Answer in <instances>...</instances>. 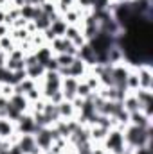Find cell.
<instances>
[{
  "mask_svg": "<svg viewBox=\"0 0 153 154\" xmlns=\"http://www.w3.org/2000/svg\"><path fill=\"white\" fill-rule=\"evenodd\" d=\"M103 149L110 154H124L126 152V142H124V134L122 129H110L106 138L103 140Z\"/></svg>",
  "mask_w": 153,
  "mask_h": 154,
  "instance_id": "1",
  "label": "cell"
},
{
  "mask_svg": "<svg viewBox=\"0 0 153 154\" xmlns=\"http://www.w3.org/2000/svg\"><path fill=\"white\" fill-rule=\"evenodd\" d=\"M135 70H137V75H139V88L151 91V88H153L151 63H142V65L135 66Z\"/></svg>",
  "mask_w": 153,
  "mask_h": 154,
  "instance_id": "2",
  "label": "cell"
},
{
  "mask_svg": "<svg viewBox=\"0 0 153 154\" xmlns=\"http://www.w3.org/2000/svg\"><path fill=\"white\" fill-rule=\"evenodd\" d=\"M79 79L76 77H63L61 79V93L65 97V100H74L76 99V88Z\"/></svg>",
  "mask_w": 153,
  "mask_h": 154,
  "instance_id": "3",
  "label": "cell"
},
{
  "mask_svg": "<svg viewBox=\"0 0 153 154\" xmlns=\"http://www.w3.org/2000/svg\"><path fill=\"white\" fill-rule=\"evenodd\" d=\"M58 111H60V118H63V120H76L77 115H79L76 111V108L72 106L70 100L60 102V104H58Z\"/></svg>",
  "mask_w": 153,
  "mask_h": 154,
  "instance_id": "4",
  "label": "cell"
},
{
  "mask_svg": "<svg viewBox=\"0 0 153 154\" xmlns=\"http://www.w3.org/2000/svg\"><path fill=\"white\" fill-rule=\"evenodd\" d=\"M20 147L22 154H31L38 145H36V140H34V134H20V140L16 143Z\"/></svg>",
  "mask_w": 153,
  "mask_h": 154,
  "instance_id": "5",
  "label": "cell"
},
{
  "mask_svg": "<svg viewBox=\"0 0 153 154\" xmlns=\"http://www.w3.org/2000/svg\"><path fill=\"white\" fill-rule=\"evenodd\" d=\"M9 104L16 109V111H20V113H29V102H27V99H25V95H16V93H13L11 97H9Z\"/></svg>",
  "mask_w": 153,
  "mask_h": 154,
  "instance_id": "6",
  "label": "cell"
},
{
  "mask_svg": "<svg viewBox=\"0 0 153 154\" xmlns=\"http://www.w3.org/2000/svg\"><path fill=\"white\" fill-rule=\"evenodd\" d=\"M15 122L9 120V118H0V138H9L13 133H15Z\"/></svg>",
  "mask_w": 153,
  "mask_h": 154,
  "instance_id": "7",
  "label": "cell"
},
{
  "mask_svg": "<svg viewBox=\"0 0 153 154\" xmlns=\"http://www.w3.org/2000/svg\"><path fill=\"white\" fill-rule=\"evenodd\" d=\"M25 74H27L29 79H33V81H40L43 77V74H45V68H43V65L34 63L31 66H25Z\"/></svg>",
  "mask_w": 153,
  "mask_h": 154,
  "instance_id": "8",
  "label": "cell"
},
{
  "mask_svg": "<svg viewBox=\"0 0 153 154\" xmlns=\"http://www.w3.org/2000/svg\"><path fill=\"white\" fill-rule=\"evenodd\" d=\"M94 91L88 88V84L85 81H79L77 82V88H76V97H81V99H88Z\"/></svg>",
  "mask_w": 153,
  "mask_h": 154,
  "instance_id": "9",
  "label": "cell"
},
{
  "mask_svg": "<svg viewBox=\"0 0 153 154\" xmlns=\"http://www.w3.org/2000/svg\"><path fill=\"white\" fill-rule=\"evenodd\" d=\"M33 22H34V25H36V31H38V32H41V31H45V29H49V27H50V20H49V16H47V14H43V13L40 14L36 20H33Z\"/></svg>",
  "mask_w": 153,
  "mask_h": 154,
  "instance_id": "10",
  "label": "cell"
},
{
  "mask_svg": "<svg viewBox=\"0 0 153 154\" xmlns=\"http://www.w3.org/2000/svg\"><path fill=\"white\" fill-rule=\"evenodd\" d=\"M54 59H56V63L60 65V68H67V66H70V65H72L74 56H69V54H56V56H54Z\"/></svg>",
  "mask_w": 153,
  "mask_h": 154,
  "instance_id": "11",
  "label": "cell"
},
{
  "mask_svg": "<svg viewBox=\"0 0 153 154\" xmlns=\"http://www.w3.org/2000/svg\"><path fill=\"white\" fill-rule=\"evenodd\" d=\"M50 29L56 32V36H63L65 31H67V23L63 22V18H60V20H56V22L50 23Z\"/></svg>",
  "mask_w": 153,
  "mask_h": 154,
  "instance_id": "12",
  "label": "cell"
},
{
  "mask_svg": "<svg viewBox=\"0 0 153 154\" xmlns=\"http://www.w3.org/2000/svg\"><path fill=\"white\" fill-rule=\"evenodd\" d=\"M25 99H27V102H29V104H33V102H36L38 99H41V91H40L38 84H36L34 88H31V90L25 93Z\"/></svg>",
  "mask_w": 153,
  "mask_h": 154,
  "instance_id": "13",
  "label": "cell"
},
{
  "mask_svg": "<svg viewBox=\"0 0 153 154\" xmlns=\"http://www.w3.org/2000/svg\"><path fill=\"white\" fill-rule=\"evenodd\" d=\"M0 47H2V50L5 52V54H9V52H13L16 47L13 45V38L11 36H4V38H0Z\"/></svg>",
  "mask_w": 153,
  "mask_h": 154,
  "instance_id": "14",
  "label": "cell"
},
{
  "mask_svg": "<svg viewBox=\"0 0 153 154\" xmlns=\"http://www.w3.org/2000/svg\"><path fill=\"white\" fill-rule=\"evenodd\" d=\"M13 93H15V88H13L9 82H0V95H2V97L9 99Z\"/></svg>",
  "mask_w": 153,
  "mask_h": 154,
  "instance_id": "15",
  "label": "cell"
},
{
  "mask_svg": "<svg viewBox=\"0 0 153 154\" xmlns=\"http://www.w3.org/2000/svg\"><path fill=\"white\" fill-rule=\"evenodd\" d=\"M41 34H43V38H45V41H47V45L58 38V36H56V32H54L50 27H49V29H45V31H41Z\"/></svg>",
  "mask_w": 153,
  "mask_h": 154,
  "instance_id": "16",
  "label": "cell"
},
{
  "mask_svg": "<svg viewBox=\"0 0 153 154\" xmlns=\"http://www.w3.org/2000/svg\"><path fill=\"white\" fill-rule=\"evenodd\" d=\"M9 32H11V29H9L5 23H0V38H4V36H9Z\"/></svg>",
  "mask_w": 153,
  "mask_h": 154,
  "instance_id": "17",
  "label": "cell"
},
{
  "mask_svg": "<svg viewBox=\"0 0 153 154\" xmlns=\"http://www.w3.org/2000/svg\"><path fill=\"white\" fill-rule=\"evenodd\" d=\"M5 63H7V54L0 52V66H5Z\"/></svg>",
  "mask_w": 153,
  "mask_h": 154,
  "instance_id": "18",
  "label": "cell"
}]
</instances>
